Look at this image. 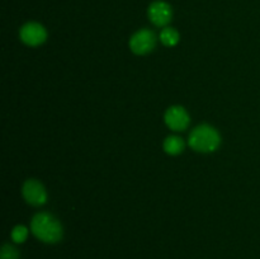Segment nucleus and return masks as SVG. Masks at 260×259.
<instances>
[{"mask_svg": "<svg viewBox=\"0 0 260 259\" xmlns=\"http://www.w3.org/2000/svg\"><path fill=\"white\" fill-rule=\"evenodd\" d=\"M28 236V229L23 225H18L13 229L12 239L15 243H23Z\"/></svg>", "mask_w": 260, "mask_h": 259, "instance_id": "10", "label": "nucleus"}, {"mask_svg": "<svg viewBox=\"0 0 260 259\" xmlns=\"http://www.w3.org/2000/svg\"><path fill=\"white\" fill-rule=\"evenodd\" d=\"M160 40L168 47H172V46H175L179 41V33H178L177 29L174 28H164L160 33Z\"/></svg>", "mask_w": 260, "mask_h": 259, "instance_id": "9", "label": "nucleus"}, {"mask_svg": "<svg viewBox=\"0 0 260 259\" xmlns=\"http://www.w3.org/2000/svg\"><path fill=\"white\" fill-rule=\"evenodd\" d=\"M189 146L198 152H212L220 146L221 136L210 124H200L189 136Z\"/></svg>", "mask_w": 260, "mask_h": 259, "instance_id": "2", "label": "nucleus"}, {"mask_svg": "<svg viewBox=\"0 0 260 259\" xmlns=\"http://www.w3.org/2000/svg\"><path fill=\"white\" fill-rule=\"evenodd\" d=\"M30 230L33 235L43 243L55 244L62 239V225L48 212H40L33 216Z\"/></svg>", "mask_w": 260, "mask_h": 259, "instance_id": "1", "label": "nucleus"}, {"mask_svg": "<svg viewBox=\"0 0 260 259\" xmlns=\"http://www.w3.org/2000/svg\"><path fill=\"white\" fill-rule=\"evenodd\" d=\"M156 45V37L150 29H141L135 33L129 40V48L136 55H147Z\"/></svg>", "mask_w": 260, "mask_h": 259, "instance_id": "3", "label": "nucleus"}, {"mask_svg": "<svg viewBox=\"0 0 260 259\" xmlns=\"http://www.w3.org/2000/svg\"><path fill=\"white\" fill-rule=\"evenodd\" d=\"M164 150L169 155H179L184 150V141L179 136H170L165 140Z\"/></svg>", "mask_w": 260, "mask_h": 259, "instance_id": "8", "label": "nucleus"}, {"mask_svg": "<svg viewBox=\"0 0 260 259\" xmlns=\"http://www.w3.org/2000/svg\"><path fill=\"white\" fill-rule=\"evenodd\" d=\"M19 258V253L17 249L10 244H5L0 251V259H18Z\"/></svg>", "mask_w": 260, "mask_h": 259, "instance_id": "11", "label": "nucleus"}, {"mask_svg": "<svg viewBox=\"0 0 260 259\" xmlns=\"http://www.w3.org/2000/svg\"><path fill=\"white\" fill-rule=\"evenodd\" d=\"M23 197L29 205L32 206H42L47 201V193H46L45 187L36 179H28L23 184Z\"/></svg>", "mask_w": 260, "mask_h": 259, "instance_id": "4", "label": "nucleus"}, {"mask_svg": "<svg viewBox=\"0 0 260 259\" xmlns=\"http://www.w3.org/2000/svg\"><path fill=\"white\" fill-rule=\"evenodd\" d=\"M173 10L165 2H155L149 8V18L157 27H164L172 20Z\"/></svg>", "mask_w": 260, "mask_h": 259, "instance_id": "7", "label": "nucleus"}, {"mask_svg": "<svg viewBox=\"0 0 260 259\" xmlns=\"http://www.w3.org/2000/svg\"><path fill=\"white\" fill-rule=\"evenodd\" d=\"M189 116L183 107H170L165 113V123L170 130H174V131H183L189 126Z\"/></svg>", "mask_w": 260, "mask_h": 259, "instance_id": "6", "label": "nucleus"}, {"mask_svg": "<svg viewBox=\"0 0 260 259\" xmlns=\"http://www.w3.org/2000/svg\"><path fill=\"white\" fill-rule=\"evenodd\" d=\"M46 38H47V32L40 23L29 22L23 25L22 29H20V40L25 45L32 46V47L42 45Z\"/></svg>", "mask_w": 260, "mask_h": 259, "instance_id": "5", "label": "nucleus"}]
</instances>
